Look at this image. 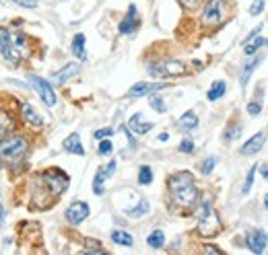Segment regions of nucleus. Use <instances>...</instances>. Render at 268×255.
<instances>
[{
    "label": "nucleus",
    "mask_w": 268,
    "mask_h": 255,
    "mask_svg": "<svg viewBox=\"0 0 268 255\" xmlns=\"http://www.w3.org/2000/svg\"><path fill=\"white\" fill-rule=\"evenodd\" d=\"M262 146H264V134H262V132H258V134H254L252 138L242 146V154H245V156L258 154V152L262 150Z\"/></svg>",
    "instance_id": "nucleus-15"
},
{
    "label": "nucleus",
    "mask_w": 268,
    "mask_h": 255,
    "mask_svg": "<svg viewBox=\"0 0 268 255\" xmlns=\"http://www.w3.org/2000/svg\"><path fill=\"white\" fill-rule=\"evenodd\" d=\"M126 214L130 218H141V216H145V214H148V202L146 200H138V206L134 210H126Z\"/></svg>",
    "instance_id": "nucleus-26"
},
{
    "label": "nucleus",
    "mask_w": 268,
    "mask_h": 255,
    "mask_svg": "<svg viewBox=\"0 0 268 255\" xmlns=\"http://www.w3.org/2000/svg\"><path fill=\"white\" fill-rule=\"evenodd\" d=\"M138 25H141V19H138V11H136L134 4H130V6H128V13H126V17H124V21L120 23V33H124V35L134 33L136 29H138Z\"/></svg>",
    "instance_id": "nucleus-11"
},
{
    "label": "nucleus",
    "mask_w": 268,
    "mask_h": 255,
    "mask_svg": "<svg viewBox=\"0 0 268 255\" xmlns=\"http://www.w3.org/2000/svg\"><path fill=\"white\" fill-rule=\"evenodd\" d=\"M107 179V171H105V167H99L97 173H95V179H93V191L97 195H101L103 193V181Z\"/></svg>",
    "instance_id": "nucleus-23"
},
{
    "label": "nucleus",
    "mask_w": 268,
    "mask_h": 255,
    "mask_svg": "<svg viewBox=\"0 0 268 255\" xmlns=\"http://www.w3.org/2000/svg\"><path fill=\"white\" fill-rule=\"evenodd\" d=\"M225 91H227L225 81H215V83L211 85V89H208V93H206V99H208V101L221 99V97L225 95Z\"/></svg>",
    "instance_id": "nucleus-20"
},
{
    "label": "nucleus",
    "mask_w": 268,
    "mask_h": 255,
    "mask_svg": "<svg viewBox=\"0 0 268 255\" xmlns=\"http://www.w3.org/2000/svg\"><path fill=\"white\" fill-rule=\"evenodd\" d=\"M260 173H262L264 179H268V165H262V167H260Z\"/></svg>",
    "instance_id": "nucleus-43"
},
{
    "label": "nucleus",
    "mask_w": 268,
    "mask_h": 255,
    "mask_svg": "<svg viewBox=\"0 0 268 255\" xmlns=\"http://www.w3.org/2000/svg\"><path fill=\"white\" fill-rule=\"evenodd\" d=\"M177 2L182 4L184 11H194V8L198 6V0H177Z\"/></svg>",
    "instance_id": "nucleus-38"
},
{
    "label": "nucleus",
    "mask_w": 268,
    "mask_h": 255,
    "mask_svg": "<svg viewBox=\"0 0 268 255\" xmlns=\"http://www.w3.org/2000/svg\"><path fill=\"white\" fill-rule=\"evenodd\" d=\"M4 216H6V212L2 208V204H0V227H2V222H4Z\"/></svg>",
    "instance_id": "nucleus-44"
},
{
    "label": "nucleus",
    "mask_w": 268,
    "mask_h": 255,
    "mask_svg": "<svg viewBox=\"0 0 268 255\" xmlns=\"http://www.w3.org/2000/svg\"><path fill=\"white\" fill-rule=\"evenodd\" d=\"M112 150H114V144L110 140H101V142H99V154L107 156V154H112Z\"/></svg>",
    "instance_id": "nucleus-33"
},
{
    "label": "nucleus",
    "mask_w": 268,
    "mask_h": 255,
    "mask_svg": "<svg viewBox=\"0 0 268 255\" xmlns=\"http://www.w3.org/2000/svg\"><path fill=\"white\" fill-rule=\"evenodd\" d=\"M23 52H25V35L19 33L13 37L4 27H0V54H2L4 60L8 64L17 66Z\"/></svg>",
    "instance_id": "nucleus-2"
},
{
    "label": "nucleus",
    "mask_w": 268,
    "mask_h": 255,
    "mask_svg": "<svg viewBox=\"0 0 268 255\" xmlns=\"http://www.w3.org/2000/svg\"><path fill=\"white\" fill-rule=\"evenodd\" d=\"M167 188H170V195L173 204L180 206V208H194L198 202V195H200L190 171H180L171 175L170 181H167Z\"/></svg>",
    "instance_id": "nucleus-1"
},
{
    "label": "nucleus",
    "mask_w": 268,
    "mask_h": 255,
    "mask_svg": "<svg viewBox=\"0 0 268 255\" xmlns=\"http://www.w3.org/2000/svg\"><path fill=\"white\" fill-rule=\"evenodd\" d=\"M105 171H107V177H112L114 171H116V161H110V165L105 167Z\"/></svg>",
    "instance_id": "nucleus-42"
},
{
    "label": "nucleus",
    "mask_w": 268,
    "mask_h": 255,
    "mask_svg": "<svg viewBox=\"0 0 268 255\" xmlns=\"http://www.w3.org/2000/svg\"><path fill=\"white\" fill-rule=\"evenodd\" d=\"M76 72H78V64H76V62H71V64H66L62 70H58V72L52 74V83H54L56 86H60V85H64V83L68 81V78H73Z\"/></svg>",
    "instance_id": "nucleus-14"
},
{
    "label": "nucleus",
    "mask_w": 268,
    "mask_h": 255,
    "mask_svg": "<svg viewBox=\"0 0 268 255\" xmlns=\"http://www.w3.org/2000/svg\"><path fill=\"white\" fill-rule=\"evenodd\" d=\"M240 134H242V126H231L229 130L225 132V140H235V138H240Z\"/></svg>",
    "instance_id": "nucleus-32"
},
{
    "label": "nucleus",
    "mask_w": 268,
    "mask_h": 255,
    "mask_svg": "<svg viewBox=\"0 0 268 255\" xmlns=\"http://www.w3.org/2000/svg\"><path fill=\"white\" fill-rule=\"evenodd\" d=\"M64 216H66V220L71 222V224H81V222L89 216V204H85V202H74V204H71V206L66 208Z\"/></svg>",
    "instance_id": "nucleus-9"
},
{
    "label": "nucleus",
    "mask_w": 268,
    "mask_h": 255,
    "mask_svg": "<svg viewBox=\"0 0 268 255\" xmlns=\"http://www.w3.org/2000/svg\"><path fill=\"white\" fill-rule=\"evenodd\" d=\"M264 208H266V210H268V193H266V195H264Z\"/></svg>",
    "instance_id": "nucleus-46"
},
{
    "label": "nucleus",
    "mask_w": 268,
    "mask_h": 255,
    "mask_svg": "<svg viewBox=\"0 0 268 255\" xmlns=\"http://www.w3.org/2000/svg\"><path fill=\"white\" fill-rule=\"evenodd\" d=\"M245 245L252 253H264L266 249V233L262 229H254L245 234Z\"/></svg>",
    "instance_id": "nucleus-10"
},
{
    "label": "nucleus",
    "mask_w": 268,
    "mask_h": 255,
    "mask_svg": "<svg viewBox=\"0 0 268 255\" xmlns=\"http://www.w3.org/2000/svg\"><path fill=\"white\" fill-rule=\"evenodd\" d=\"M167 138H170V136H167V134H165V132H163V134H159V140H161V142H165V140H167Z\"/></svg>",
    "instance_id": "nucleus-45"
},
{
    "label": "nucleus",
    "mask_w": 268,
    "mask_h": 255,
    "mask_svg": "<svg viewBox=\"0 0 268 255\" xmlns=\"http://www.w3.org/2000/svg\"><path fill=\"white\" fill-rule=\"evenodd\" d=\"M13 2L19 4V6H23V8H37L39 0H13Z\"/></svg>",
    "instance_id": "nucleus-35"
},
{
    "label": "nucleus",
    "mask_w": 268,
    "mask_h": 255,
    "mask_svg": "<svg viewBox=\"0 0 268 255\" xmlns=\"http://www.w3.org/2000/svg\"><path fill=\"white\" fill-rule=\"evenodd\" d=\"M260 111H262V105L260 103L252 101L250 105H247V113H250V115H260Z\"/></svg>",
    "instance_id": "nucleus-39"
},
{
    "label": "nucleus",
    "mask_w": 268,
    "mask_h": 255,
    "mask_svg": "<svg viewBox=\"0 0 268 255\" xmlns=\"http://www.w3.org/2000/svg\"><path fill=\"white\" fill-rule=\"evenodd\" d=\"M73 54L78 58L81 62L87 60V54H85V35L83 33H76L73 39Z\"/></svg>",
    "instance_id": "nucleus-21"
},
{
    "label": "nucleus",
    "mask_w": 268,
    "mask_h": 255,
    "mask_svg": "<svg viewBox=\"0 0 268 255\" xmlns=\"http://www.w3.org/2000/svg\"><path fill=\"white\" fill-rule=\"evenodd\" d=\"M112 134H114V130H112V128H103V130H97L93 136H95L97 140H103V138H110Z\"/></svg>",
    "instance_id": "nucleus-37"
},
{
    "label": "nucleus",
    "mask_w": 268,
    "mask_h": 255,
    "mask_svg": "<svg viewBox=\"0 0 268 255\" xmlns=\"http://www.w3.org/2000/svg\"><path fill=\"white\" fill-rule=\"evenodd\" d=\"M262 45H266V39H264V37H260V35H256L250 43H245V45H244V52H245L247 56H252V54H256L258 50H260Z\"/></svg>",
    "instance_id": "nucleus-25"
},
{
    "label": "nucleus",
    "mask_w": 268,
    "mask_h": 255,
    "mask_svg": "<svg viewBox=\"0 0 268 255\" xmlns=\"http://www.w3.org/2000/svg\"><path fill=\"white\" fill-rule=\"evenodd\" d=\"M151 107L155 111H159V113H165L167 111V107H165V103H163V97L161 95H153L151 97Z\"/></svg>",
    "instance_id": "nucleus-28"
},
{
    "label": "nucleus",
    "mask_w": 268,
    "mask_h": 255,
    "mask_svg": "<svg viewBox=\"0 0 268 255\" xmlns=\"http://www.w3.org/2000/svg\"><path fill=\"white\" fill-rule=\"evenodd\" d=\"M87 251L89 253H105V249L99 247L95 239H87Z\"/></svg>",
    "instance_id": "nucleus-34"
},
{
    "label": "nucleus",
    "mask_w": 268,
    "mask_h": 255,
    "mask_svg": "<svg viewBox=\"0 0 268 255\" xmlns=\"http://www.w3.org/2000/svg\"><path fill=\"white\" fill-rule=\"evenodd\" d=\"M161 89H165L163 83H136L134 86H130L128 95H130V97H145L148 93H157Z\"/></svg>",
    "instance_id": "nucleus-12"
},
{
    "label": "nucleus",
    "mask_w": 268,
    "mask_h": 255,
    "mask_svg": "<svg viewBox=\"0 0 268 255\" xmlns=\"http://www.w3.org/2000/svg\"><path fill=\"white\" fill-rule=\"evenodd\" d=\"M128 128H130L132 134L143 136V134H146V132L153 130V124H151V122H145V115H143V113H134V115L130 117V122H128Z\"/></svg>",
    "instance_id": "nucleus-13"
},
{
    "label": "nucleus",
    "mask_w": 268,
    "mask_h": 255,
    "mask_svg": "<svg viewBox=\"0 0 268 255\" xmlns=\"http://www.w3.org/2000/svg\"><path fill=\"white\" fill-rule=\"evenodd\" d=\"M151 181H153V171H151V167L143 165L141 169H138V183H143V185H148Z\"/></svg>",
    "instance_id": "nucleus-27"
},
{
    "label": "nucleus",
    "mask_w": 268,
    "mask_h": 255,
    "mask_svg": "<svg viewBox=\"0 0 268 255\" xmlns=\"http://www.w3.org/2000/svg\"><path fill=\"white\" fill-rule=\"evenodd\" d=\"M29 81H31V85L35 86V91L39 93V97H42V101L48 105V107H54L56 105V93L52 89V85H49L48 81H44V78L39 76H29Z\"/></svg>",
    "instance_id": "nucleus-8"
},
{
    "label": "nucleus",
    "mask_w": 268,
    "mask_h": 255,
    "mask_svg": "<svg viewBox=\"0 0 268 255\" xmlns=\"http://www.w3.org/2000/svg\"><path fill=\"white\" fill-rule=\"evenodd\" d=\"M227 19V0H208L204 4V11L200 15L202 27H219Z\"/></svg>",
    "instance_id": "nucleus-4"
},
{
    "label": "nucleus",
    "mask_w": 268,
    "mask_h": 255,
    "mask_svg": "<svg viewBox=\"0 0 268 255\" xmlns=\"http://www.w3.org/2000/svg\"><path fill=\"white\" fill-rule=\"evenodd\" d=\"M198 126V115L194 111H186L180 120H177V128H180L182 132H190Z\"/></svg>",
    "instance_id": "nucleus-19"
},
{
    "label": "nucleus",
    "mask_w": 268,
    "mask_h": 255,
    "mask_svg": "<svg viewBox=\"0 0 268 255\" xmlns=\"http://www.w3.org/2000/svg\"><path fill=\"white\" fill-rule=\"evenodd\" d=\"M148 72L157 78H173V76H184L188 72V66L180 60H161L148 66Z\"/></svg>",
    "instance_id": "nucleus-7"
},
{
    "label": "nucleus",
    "mask_w": 268,
    "mask_h": 255,
    "mask_svg": "<svg viewBox=\"0 0 268 255\" xmlns=\"http://www.w3.org/2000/svg\"><path fill=\"white\" fill-rule=\"evenodd\" d=\"M254 173H256V167H252L250 171L245 175V181H244V188H242V193H250L252 190V183H254Z\"/></svg>",
    "instance_id": "nucleus-30"
},
{
    "label": "nucleus",
    "mask_w": 268,
    "mask_h": 255,
    "mask_svg": "<svg viewBox=\"0 0 268 255\" xmlns=\"http://www.w3.org/2000/svg\"><path fill=\"white\" fill-rule=\"evenodd\" d=\"M262 60H264V58H262L260 54H258V56H254V58H252L250 62H245V64H244V68H242V76H240V83H242V86H245V85H247V81H250L252 72L256 70L258 66L262 64Z\"/></svg>",
    "instance_id": "nucleus-16"
},
{
    "label": "nucleus",
    "mask_w": 268,
    "mask_h": 255,
    "mask_svg": "<svg viewBox=\"0 0 268 255\" xmlns=\"http://www.w3.org/2000/svg\"><path fill=\"white\" fill-rule=\"evenodd\" d=\"M146 243H148V247H153V249H161L163 245H165V233H163L161 229L153 231V233L146 237Z\"/></svg>",
    "instance_id": "nucleus-22"
},
{
    "label": "nucleus",
    "mask_w": 268,
    "mask_h": 255,
    "mask_svg": "<svg viewBox=\"0 0 268 255\" xmlns=\"http://www.w3.org/2000/svg\"><path fill=\"white\" fill-rule=\"evenodd\" d=\"M27 152V140L23 136H11V138L0 140V159L17 161Z\"/></svg>",
    "instance_id": "nucleus-6"
},
{
    "label": "nucleus",
    "mask_w": 268,
    "mask_h": 255,
    "mask_svg": "<svg viewBox=\"0 0 268 255\" xmlns=\"http://www.w3.org/2000/svg\"><path fill=\"white\" fill-rule=\"evenodd\" d=\"M180 152H194V142L190 138H184L180 144Z\"/></svg>",
    "instance_id": "nucleus-36"
},
{
    "label": "nucleus",
    "mask_w": 268,
    "mask_h": 255,
    "mask_svg": "<svg viewBox=\"0 0 268 255\" xmlns=\"http://www.w3.org/2000/svg\"><path fill=\"white\" fill-rule=\"evenodd\" d=\"M42 183L46 185V190L52 193L54 198H58V195H62L68 190L71 179H68V175L60 169H48L42 173Z\"/></svg>",
    "instance_id": "nucleus-5"
},
{
    "label": "nucleus",
    "mask_w": 268,
    "mask_h": 255,
    "mask_svg": "<svg viewBox=\"0 0 268 255\" xmlns=\"http://www.w3.org/2000/svg\"><path fill=\"white\" fill-rule=\"evenodd\" d=\"M196 216H198V234L204 239H213L215 234H219L221 233V218H219V214H217V210L213 208V204L211 202H204L200 206V210L196 212Z\"/></svg>",
    "instance_id": "nucleus-3"
},
{
    "label": "nucleus",
    "mask_w": 268,
    "mask_h": 255,
    "mask_svg": "<svg viewBox=\"0 0 268 255\" xmlns=\"http://www.w3.org/2000/svg\"><path fill=\"white\" fill-rule=\"evenodd\" d=\"M262 11H264V2H262V0H258L256 4L250 6V15H254V17H256V15H260Z\"/></svg>",
    "instance_id": "nucleus-40"
},
{
    "label": "nucleus",
    "mask_w": 268,
    "mask_h": 255,
    "mask_svg": "<svg viewBox=\"0 0 268 255\" xmlns=\"http://www.w3.org/2000/svg\"><path fill=\"white\" fill-rule=\"evenodd\" d=\"M21 115H23V120H25L29 126H35V128H42V126H44L42 115H39L29 103H23V107H21Z\"/></svg>",
    "instance_id": "nucleus-17"
},
{
    "label": "nucleus",
    "mask_w": 268,
    "mask_h": 255,
    "mask_svg": "<svg viewBox=\"0 0 268 255\" xmlns=\"http://www.w3.org/2000/svg\"><path fill=\"white\" fill-rule=\"evenodd\" d=\"M266 45H268V39H266Z\"/></svg>",
    "instance_id": "nucleus-47"
},
{
    "label": "nucleus",
    "mask_w": 268,
    "mask_h": 255,
    "mask_svg": "<svg viewBox=\"0 0 268 255\" xmlns=\"http://www.w3.org/2000/svg\"><path fill=\"white\" fill-rule=\"evenodd\" d=\"M204 253H223L219 247H215V245H204Z\"/></svg>",
    "instance_id": "nucleus-41"
},
{
    "label": "nucleus",
    "mask_w": 268,
    "mask_h": 255,
    "mask_svg": "<svg viewBox=\"0 0 268 255\" xmlns=\"http://www.w3.org/2000/svg\"><path fill=\"white\" fill-rule=\"evenodd\" d=\"M64 150L73 152V154H78V156L85 154V149H83V144H81V136H78L76 132L71 134V136H68V138L64 140Z\"/></svg>",
    "instance_id": "nucleus-18"
},
{
    "label": "nucleus",
    "mask_w": 268,
    "mask_h": 255,
    "mask_svg": "<svg viewBox=\"0 0 268 255\" xmlns=\"http://www.w3.org/2000/svg\"><path fill=\"white\" fill-rule=\"evenodd\" d=\"M13 128V120L8 117L4 111H0V134H4V132H8Z\"/></svg>",
    "instance_id": "nucleus-29"
},
{
    "label": "nucleus",
    "mask_w": 268,
    "mask_h": 255,
    "mask_svg": "<svg viewBox=\"0 0 268 255\" xmlns=\"http://www.w3.org/2000/svg\"><path fill=\"white\" fill-rule=\"evenodd\" d=\"M215 165H217V156H211V159H206V161L202 163V167H200L202 175H211L213 169H215Z\"/></svg>",
    "instance_id": "nucleus-31"
},
{
    "label": "nucleus",
    "mask_w": 268,
    "mask_h": 255,
    "mask_svg": "<svg viewBox=\"0 0 268 255\" xmlns=\"http://www.w3.org/2000/svg\"><path fill=\"white\" fill-rule=\"evenodd\" d=\"M112 241H114L116 245H126V247H130V245L134 243L132 234H128L126 231H114V233H112Z\"/></svg>",
    "instance_id": "nucleus-24"
}]
</instances>
